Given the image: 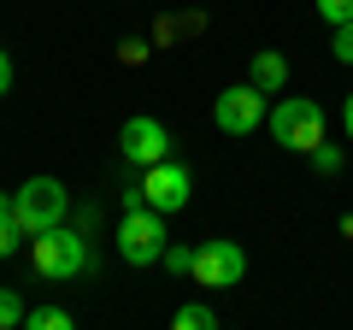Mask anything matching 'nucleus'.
I'll use <instances>...</instances> for the list:
<instances>
[{
  "instance_id": "obj_2",
  "label": "nucleus",
  "mask_w": 353,
  "mask_h": 330,
  "mask_svg": "<svg viewBox=\"0 0 353 330\" xmlns=\"http://www.w3.org/2000/svg\"><path fill=\"white\" fill-rule=\"evenodd\" d=\"M112 242H118V260H124V266H159L165 248H171V236H165V213H153V206H124Z\"/></svg>"
},
{
  "instance_id": "obj_7",
  "label": "nucleus",
  "mask_w": 353,
  "mask_h": 330,
  "mask_svg": "<svg viewBox=\"0 0 353 330\" xmlns=\"http://www.w3.org/2000/svg\"><path fill=\"white\" fill-rule=\"evenodd\" d=\"M141 195H148V206L153 213H183L189 206V195H194V171L183 159H159V165H148L141 171Z\"/></svg>"
},
{
  "instance_id": "obj_15",
  "label": "nucleus",
  "mask_w": 353,
  "mask_h": 330,
  "mask_svg": "<svg viewBox=\"0 0 353 330\" xmlns=\"http://www.w3.org/2000/svg\"><path fill=\"white\" fill-rule=\"evenodd\" d=\"M330 53H336L341 65H353V18H347V24H336V36H330Z\"/></svg>"
},
{
  "instance_id": "obj_14",
  "label": "nucleus",
  "mask_w": 353,
  "mask_h": 330,
  "mask_svg": "<svg viewBox=\"0 0 353 330\" xmlns=\"http://www.w3.org/2000/svg\"><path fill=\"white\" fill-rule=\"evenodd\" d=\"M306 159H312V171H324V177H336V171H341V148H330V142H318Z\"/></svg>"
},
{
  "instance_id": "obj_19",
  "label": "nucleus",
  "mask_w": 353,
  "mask_h": 330,
  "mask_svg": "<svg viewBox=\"0 0 353 330\" xmlns=\"http://www.w3.org/2000/svg\"><path fill=\"white\" fill-rule=\"evenodd\" d=\"M6 89H12V53L0 48V95H6Z\"/></svg>"
},
{
  "instance_id": "obj_6",
  "label": "nucleus",
  "mask_w": 353,
  "mask_h": 330,
  "mask_svg": "<svg viewBox=\"0 0 353 330\" xmlns=\"http://www.w3.org/2000/svg\"><path fill=\"white\" fill-rule=\"evenodd\" d=\"M189 278L201 283V289H236V283L248 278V248H241V242H201Z\"/></svg>"
},
{
  "instance_id": "obj_17",
  "label": "nucleus",
  "mask_w": 353,
  "mask_h": 330,
  "mask_svg": "<svg viewBox=\"0 0 353 330\" xmlns=\"http://www.w3.org/2000/svg\"><path fill=\"white\" fill-rule=\"evenodd\" d=\"M159 266H165V271H176V278H183V271L194 266V248H176V242H171V248H165V260H159Z\"/></svg>"
},
{
  "instance_id": "obj_5",
  "label": "nucleus",
  "mask_w": 353,
  "mask_h": 330,
  "mask_svg": "<svg viewBox=\"0 0 353 330\" xmlns=\"http://www.w3.org/2000/svg\"><path fill=\"white\" fill-rule=\"evenodd\" d=\"M265 113H271V95L253 89V83H230L212 101V124L224 130V136H253V130L265 124Z\"/></svg>"
},
{
  "instance_id": "obj_16",
  "label": "nucleus",
  "mask_w": 353,
  "mask_h": 330,
  "mask_svg": "<svg viewBox=\"0 0 353 330\" xmlns=\"http://www.w3.org/2000/svg\"><path fill=\"white\" fill-rule=\"evenodd\" d=\"M318 18H324L330 30H336V24H347V18H353V0H318Z\"/></svg>"
},
{
  "instance_id": "obj_10",
  "label": "nucleus",
  "mask_w": 353,
  "mask_h": 330,
  "mask_svg": "<svg viewBox=\"0 0 353 330\" xmlns=\"http://www.w3.org/2000/svg\"><path fill=\"white\" fill-rule=\"evenodd\" d=\"M171 324H176V330H212V324H218V313H212L206 301H189V307H176Z\"/></svg>"
},
{
  "instance_id": "obj_9",
  "label": "nucleus",
  "mask_w": 353,
  "mask_h": 330,
  "mask_svg": "<svg viewBox=\"0 0 353 330\" xmlns=\"http://www.w3.org/2000/svg\"><path fill=\"white\" fill-rule=\"evenodd\" d=\"M248 83H253V89H265V95H283V89H289V59H283L277 48L253 53V65H248Z\"/></svg>"
},
{
  "instance_id": "obj_4",
  "label": "nucleus",
  "mask_w": 353,
  "mask_h": 330,
  "mask_svg": "<svg viewBox=\"0 0 353 330\" xmlns=\"http://www.w3.org/2000/svg\"><path fill=\"white\" fill-rule=\"evenodd\" d=\"M65 213H71V189L59 177H30L18 189V224H24V236H41V230L65 224Z\"/></svg>"
},
{
  "instance_id": "obj_1",
  "label": "nucleus",
  "mask_w": 353,
  "mask_h": 330,
  "mask_svg": "<svg viewBox=\"0 0 353 330\" xmlns=\"http://www.w3.org/2000/svg\"><path fill=\"white\" fill-rule=\"evenodd\" d=\"M265 130H271V142L289 153H312L318 142H324V106L306 101V95H289V101H271V113H265Z\"/></svg>"
},
{
  "instance_id": "obj_13",
  "label": "nucleus",
  "mask_w": 353,
  "mask_h": 330,
  "mask_svg": "<svg viewBox=\"0 0 353 330\" xmlns=\"http://www.w3.org/2000/svg\"><path fill=\"white\" fill-rule=\"evenodd\" d=\"M24 242H30V236H24V224H18V218H0V260H12Z\"/></svg>"
},
{
  "instance_id": "obj_21",
  "label": "nucleus",
  "mask_w": 353,
  "mask_h": 330,
  "mask_svg": "<svg viewBox=\"0 0 353 330\" xmlns=\"http://www.w3.org/2000/svg\"><path fill=\"white\" fill-rule=\"evenodd\" d=\"M0 218H18V195H6V189H0Z\"/></svg>"
},
{
  "instance_id": "obj_20",
  "label": "nucleus",
  "mask_w": 353,
  "mask_h": 330,
  "mask_svg": "<svg viewBox=\"0 0 353 330\" xmlns=\"http://www.w3.org/2000/svg\"><path fill=\"white\" fill-rule=\"evenodd\" d=\"M341 130H347V142H353V95H341Z\"/></svg>"
},
{
  "instance_id": "obj_11",
  "label": "nucleus",
  "mask_w": 353,
  "mask_h": 330,
  "mask_svg": "<svg viewBox=\"0 0 353 330\" xmlns=\"http://www.w3.org/2000/svg\"><path fill=\"white\" fill-rule=\"evenodd\" d=\"M24 318H30L24 295H18V289H0V330H12V324H24Z\"/></svg>"
},
{
  "instance_id": "obj_3",
  "label": "nucleus",
  "mask_w": 353,
  "mask_h": 330,
  "mask_svg": "<svg viewBox=\"0 0 353 330\" xmlns=\"http://www.w3.org/2000/svg\"><path fill=\"white\" fill-rule=\"evenodd\" d=\"M30 260H36V271L48 283H65V278H83L88 271V242L71 224H53L41 236H30Z\"/></svg>"
},
{
  "instance_id": "obj_8",
  "label": "nucleus",
  "mask_w": 353,
  "mask_h": 330,
  "mask_svg": "<svg viewBox=\"0 0 353 330\" xmlns=\"http://www.w3.org/2000/svg\"><path fill=\"white\" fill-rule=\"evenodd\" d=\"M118 148H124V159L130 165H159V159H171V130L159 124V118H148V113H136V118H124V130H118Z\"/></svg>"
},
{
  "instance_id": "obj_12",
  "label": "nucleus",
  "mask_w": 353,
  "mask_h": 330,
  "mask_svg": "<svg viewBox=\"0 0 353 330\" xmlns=\"http://www.w3.org/2000/svg\"><path fill=\"white\" fill-rule=\"evenodd\" d=\"M24 324L30 330H71V313H65V307H36Z\"/></svg>"
},
{
  "instance_id": "obj_18",
  "label": "nucleus",
  "mask_w": 353,
  "mask_h": 330,
  "mask_svg": "<svg viewBox=\"0 0 353 330\" xmlns=\"http://www.w3.org/2000/svg\"><path fill=\"white\" fill-rule=\"evenodd\" d=\"M148 41H141V36H124V41H118V59H124V65H141V59H148Z\"/></svg>"
}]
</instances>
